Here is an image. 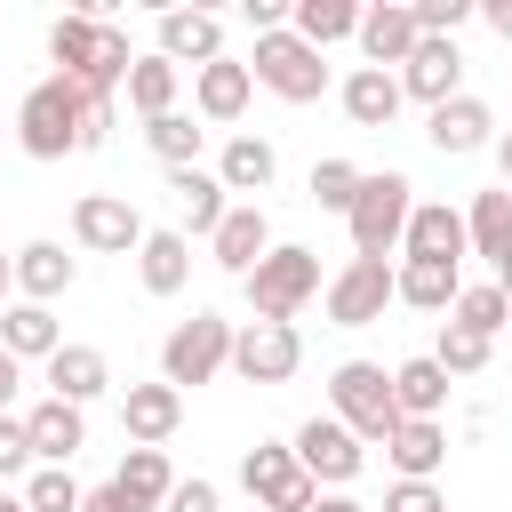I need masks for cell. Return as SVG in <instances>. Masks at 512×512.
Segmentation results:
<instances>
[{"instance_id": "obj_1", "label": "cell", "mask_w": 512, "mask_h": 512, "mask_svg": "<svg viewBox=\"0 0 512 512\" xmlns=\"http://www.w3.org/2000/svg\"><path fill=\"white\" fill-rule=\"evenodd\" d=\"M328 400H336V424H352L360 432V448L376 440H392L400 432V400H392V376L376 368V360H344L336 376H328Z\"/></svg>"}, {"instance_id": "obj_2", "label": "cell", "mask_w": 512, "mask_h": 512, "mask_svg": "<svg viewBox=\"0 0 512 512\" xmlns=\"http://www.w3.org/2000/svg\"><path fill=\"white\" fill-rule=\"evenodd\" d=\"M80 88L56 72V80H40L24 104H16V136H24V152L32 160H64V152H80Z\"/></svg>"}, {"instance_id": "obj_3", "label": "cell", "mask_w": 512, "mask_h": 512, "mask_svg": "<svg viewBox=\"0 0 512 512\" xmlns=\"http://www.w3.org/2000/svg\"><path fill=\"white\" fill-rule=\"evenodd\" d=\"M408 216H416V184L400 176V168H384V176H368L360 184V200H352V248L360 256H392L400 240H408Z\"/></svg>"}, {"instance_id": "obj_4", "label": "cell", "mask_w": 512, "mask_h": 512, "mask_svg": "<svg viewBox=\"0 0 512 512\" xmlns=\"http://www.w3.org/2000/svg\"><path fill=\"white\" fill-rule=\"evenodd\" d=\"M248 304H256V320H280V328H296V312L320 296V256L312 248H272L248 280Z\"/></svg>"}, {"instance_id": "obj_5", "label": "cell", "mask_w": 512, "mask_h": 512, "mask_svg": "<svg viewBox=\"0 0 512 512\" xmlns=\"http://www.w3.org/2000/svg\"><path fill=\"white\" fill-rule=\"evenodd\" d=\"M232 368V320H216V312H192V320H176L168 328V344H160V384H216Z\"/></svg>"}, {"instance_id": "obj_6", "label": "cell", "mask_w": 512, "mask_h": 512, "mask_svg": "<svg viewBox=\"0 0 512 512\" xmlns=\"http://www.w3.org/2000/svg\"><path fill=\"white\" fill-rule=\"evenodd\" d=\"M240 488L264 504V512H312L320 504V480L296 464V440L280 448V440H256L248 456H240Z\"/></svg>"}, {"instance_id": "obj_7", "label": "cell", "mask_w": 512, "mask_h": 512, "mask_svg": "<svg viewBox=\"0 0 512 512\" xmlns=\"http://www.w3.org/2000/svg\"><path fill=\"white\" fill-rule=\"evenodd\" d=\"M280 104H312L320 88H328V64H320V48L312 40H296V32H264L256 40V64H248Z\"/></svg>"}, {"instance_id": "obj_8", "label": "cell", "mask_w": 512, "mask_h": 512, "mask_svg": "<svg viewBox=\"0 0 512 512\" xmlns=\"http://www.w3.org/2000/svg\"><path fill=\"white\" fill-rule=\"evenodd\" d=\"M392 296H400V272H392L384 256H352V264L328 280V320H336V328H368V320H384Z\"/></svg>"}, {"instance_id": "obj_9", "label": "cell", "mask_w": 512, "mask_h": 512, "mask_svg": "<svg viewBox=\"0 0 512 512\" xmlns=\"http://www.w3.org/2000/svg\"><path fill=\"white\" fill-rule=\"evenodd\" d=\"M296 360H304V344H296V328H280V320H248V328L232 336V368H240V384H288Z\"/></svg>"}, {"instance_id": "obj_10", "label": "cell", "mask_w": 512, "mask_h": 512, "mask_svg": "<svg viewBox=\"0 0 512 512\" xmlns=\"http://www.w3.org/2000/svg\"><path fill=\"white\" fill-rule=\"evenodd\" d=\"M72 240L96 248V256H128V248H144V216H136L120 192H88V200L72 208Z\"/></svg>"}, {"instance_id": "obj_11", "label": "cell", "mask_w": 512, "mask_h": 512, "mask_svg": "<svg viewBox=\"0 0 512 512\" xmlns=\"http://www.w3.org/2000/svg\"><path fill=\"white\" fill-rule=\"evenodd\" d=\"M296 464H304L312 480H352V472L368 464V448H360V432H352V424H336V416H312V424L296 432Z\"/></svg>"}, {"instance_id": "obj_12", "label": "cell", "mask_w": 512, "mask_h": 512, "mask_svg": "<svg viewBox=\"0 0 512 512\" xmlns=\"http://www.w3.org/2000/svg\"><path fill=\"white\" fill-rule=\"evenodd\" d=\"M416 264H464V248H472V232H464V216L448 208V200H416V216H408V240H400Z\"/></svg>"}, {"instance_id": "obj_13", "label": "cell", "mask_w": 512, "mask_h": 512, "mask_svg": "<svg viewBox=\"0 0 512 512\" xmlns=\"http://www.w3.org/2000/svg\"><path fill=\"white\" fill-rule=\"evenodd\" d=\"M416 0H376L368 16H360V48H368V64L384 72V64H408L416 56Z\"/></svg>"}, {"instance_id": "obj_14", "label": "cell", "mask_w": 512, "mask_h": 512, "mask_svg": "<svg viewBox=\"0 0 512 512\" xmlns=\"http://www.w3.org/2000/svg\"><path fill=\"white\" fill-rule=\"evenodd\" d=\"M160 56L200 72V64H216V56H224V24H216L208 8H168V16H160Z\"/></svg>"}, {"instance_id": "obj_15", "label": "cell", "mask_w": 512, "mask_h": 512, "mask_svg": "<svg viewBox=\"0 0 512 512\" xmlns=\"http://www.w3.org/2000/svg\"><path fill=\"white\" fill-rule=\"evenodd\" d=\"M456 80H464V56H456V40H416V56L400 64V88L416 96V104H448L456 96Z\"/></svg>"}, {"instance_id": "obj_16", "label": "cell", "mask_w": 512, "mask_h": 512, "mask_svg": "<svg viewBox=\"0 0 512 512\" xmlns=\"http://www.w3.org/2000/svg\"><path fill=\"white\" fill-rule=\"evenodd\" d=\"M120 424H128V440H136V448H160V440L184 424V392H176V384H128Z\"/></svg>"}, {"instance_id": "obj_17", "label": "cell", "mask_w": 512, "mask_h": 512, "mask_svg": "<svg viewBox=\"0 0 512 512\" xmlns=\"http://www.w3.org/2000/svg\"><path fill=\"white\" fill-rule=\"evenodd\" d=\"M264 256H272V224H264V208H256V200H240V208H232V216L216 224V264L248 280V272H256Z\"/></svg>"}, {"instance_id": "obj_18", "label": "cell", "mask_w": 512, "mask_h": 512, "mask_svg": "<svg viewBox=\"0 0 512 512\" xmlns=\"http://www.w3.org/2000/svg\"><path fill=\"white\" fill-rule=\"evenodd\" d=\"M112 488H120L136 512H168V496H176L168 448H128V456H120V472H112Z\"/></svg>"}, {"instance_id": "obj_19", "label": "cell", "mask_w": 512, "mask_h": 512, "mask_svg": "<svg viewBox=\"0 0 512 512\" xmlns=\"http://www.w3.org/2000/svg\"><path fill=\"white\" fill-rule=\"evenodd\" d=\"M408 104V88H400V72H376V64H360L352 80H344V112H352V128H392V112Z\"/></svg>"}, {"instance_id": "obj_20", "label": "cell", "mask_w": 512, "mask_h": 512, "mask_svg": "<svg viewBox=\"0 0 512 512\" xmlns=\"http://www.w3.org/2000/svg\"><path fill=\"white\" fill-rule=\"evenodd\" d=\"M104 384H112V368H104V352H96V344H64V352L48 360V400H72V408H88Z\"/></svg>"}, {"instance_id": "obj_21", "label": "cell", "mask_w": 512, "mask_h": 512, "mask_svg": "<svg viewBox=\"0 0 512 512\" xmlns=\"http://www.w3.org/2000/svg\"><path fill=\"white\" fill-rule=\"evenodd\" d=\"M24 432H32V456H40V464H72L80 440H88V424H80L72 400H40V408L24 416Z\"/></svg>"}, {"instance_id": "obj_22", "label": "cell", "mask_w": 512, "mask_h": 512, "mask_svg": "<svg viewBox=\"0 0 512 512\" xmlns=\"http://www.w3.org/2000/svg\"><path fill=\"white\" fill-rule=\"evenodd\" d=\"M384 456L400 464V480H432V472L448 464V432H440L432 416H400V432L384 440Z\"/></svg>"}, {"instance_id": "obj_23", "label": "cell", "mask_w": 512, "mask_h": 512, "mask_svg": "<svg viewBox=\"0 0 512 512\" xmlns=\"http://www.w3.org/2000/svg\"><path fill=\"white\" fill-rule=\"evenodd\" d=\"M488 128H496V112H488L480 96H448V104L432 112V128H424V136H432V152H480V144H488Z\"/></svg>"}, {"instance_id": "obj_24", "label": "cell", "mask_w": 512, "mask_h": 512, "mask_svg": "<svg viewBox=\"0 0 512 512\" xmlns=\"http://www.w3.org/2000/svg\"><path fill=\"white\" fill-rule=\"evenodd\" d=\"M248 88H256V72H248V64H232V56L200 64V80H192V96H200V112H208V120H240V112H248Z\"/></svg>"}, {"instance_id": "obj_25", "label": "cell", "mask_w": 512, "mask_h": 512, "mask_svg": "<svg viewBox=\"0 0 512 512\" xmlns=\"http://www.w3.org/2000/svg\"><path fill=\"white\" fill-rule=\"evenodd\" d=\"M168 192H176V208H184V232H208V240H216V224L232 216V208H224V176H208V168H176Z\"/></svg>"}, {"instance_id": "obj_26", "label": "cell", "mask_w": 512, "mask_h": 512, "mask_svg": "<svg viewBox=\"0 0 512 512\" xmlns=\"http://www.w3.org/2000/svg\"><path fill=\"white\" fill-rule=\"evenodd\" d=\"M136 272H144V288H152V296H176V288L192 280V240H184V232H144Z\"/></svg>"}, {"instance_id": "obj_27", "label": "cell", "mask_w": 512, "mask_h": 512, "mask_svg": "<svg viewBox=\"0 0 512 512\" xmlns=\"http://www.w3.org/2000/svg\"><path fill=\"white\" fill-rule=\"evenodd\" d=\"M16 288H24V304L64 296V288H72V256H64L56 240H24V248H16Z\"/></svg>"}, {"instance_id": "obj_28", "label": "cell", "mask_w": 512, "mask_h": 512, "mask_svg": "<svg viewBox=\"0 0 512 512\" xmlns=\"http://www.w3.org/2000/svg\"><path fill=\"white\" fill-rule=\"evenodd\" d=\"M0 344H8L16 360H56V352H64L48 304H8V312H0Z\"/></svg>"}, {"instance_id": "obj_29", "label": "cell", "mask_w": 512, "mask_h": 512, "mask_svg": "<svg viewBox=\"0 0 512 512\" xmlns=\"http://www.w3.org/2000/svg\"><path fill=\"white\" fill-rule=\"evenodd\" d=\"M48 56L64 64V80H88L96 56H104V24H96V16H56V24H48Z\"/></svg>"}, {"instance_id": "obj_30", "label": "cell", "mask_w": 512, "mask_h": 512, "mask_svg": "<svg viewBox=\"0 0 512 512\" xmlns=\"http://www.w3.org/2000/svg\"><path fill=\"white\" fill-rule=\"evenodd\" d=\"M392 400H400V416H432L440 424V400H448V368L424 352V360H400L392 368Z\"/></svg>"}, {"instance_id": "obj_31", "label": "cell", "mask_w": 512, "mask_h": 512, "mask_svg": "<svg viewBox=\"0 0 512 512\" xmlns=\"http://www.w3.org/2000/svg\"><path fill=\"white\" fill-rule=\"evenodd\" d=\"M456 296H464V272L456 264H400V304H416V312H456Z\"/></svg>"}, {"instance_id": "obj_32", "label": "cell", "mask_w": 512, "mask_h": 512, "mask_svg": "<svg viewBox=\"0 0 512 512\" xmlns=\"http://www.w3.org/2000/svg\"><path fill=\"white\" fill-rule=\"evenodd\" d=\"M360 16L368 8H352V0H296V40H312V48H328V40H360Z\"/></svg>"}, {"instance_id": "obj_33", "label": "cell", "mask_w": 512, "mask_h": 512, "mask_svg": "<svg viewBox=\"0 0 512 512\" xmlns=\"http://www.w3.org/2000/svg\"><path fill=\"white\" fill-rule=\"evenodd\" d=\"M272 168H280V160H272V144H264V136H232V144H224V160H216L224 192H248V200L272 184Z\"/></svg>"}, {"instance_id": "obj_34", "label": "cell", "mask_w": 512, "mask_h": 512, "mask_svg": "<svg viewBox=\"0 0 512 512\" xmlns=\"http://www.w3.org/2000/svg\"><path fill=\"white\" fill-rule=\"evenodd\" d=\"M464 232H472V256L504 264V256H512V192H480L472 216H464Z\"/></svg>"}, {"instance_id": "obj_35", "label": "cell", "mask_w": 512, "mask_h": 512, "mask_svg": "<svg viewBox=\"0 0 512 512\" xmlns=\"http://www.w3.org/2000/svg\"><path fill=\"white\" fill-rule=\"evenodd\" d=\"M128 104H136L144 120L176 112V64H168V56H136V72H128Z\"/></svg>"}, {"instance_id": "obj_36", "label": "cell", "mask_w": 512, "mask_h": 512, "mask_svg": "<svg viewBox=\"0 0 512 512\" xmlns=\"http://www.w3.org/2000/svg\"><path fill=\"white\" fill-rule=\"evenodd\" d=\"M144 144H152V160H168V176H176V168H192L200 128H192L184 112H160V120H144Z\"/></svg>"}, {"instance_id": "obj_37", "label": "cell", "mask_w": 512, "mask_h": 512, "mask_svg": "<svg viewBox=\"0 0 512 512\" xmlns=\"http://www.w3.org/2000/svg\"><path fill=\"white\" fill-rule=\"evenodd\" d=\"M456 328H472V336H488L496 344V328H512V296L488 280V288H464L456 296Z\"/></svg>"}, {"instance_id": "obj_38", "label": "cell", "mask_w": 512, "mask_h": 512, "mask_svg": "<svg viewBox=\"0 0 512 512\" xmlns=\"http://www.w3.org/2000/svg\"><path fill=\"white\" fill-rule=\"evenodd\" d=\"M360 184H368V176H360L352 160H320V168H312V200H320L328 216H352V200H360Z\"/></svg>"}, {"instance_id": "obj_39", "label": "cell", "mask_w": 512, "mask_h": 512, "mask_svg": "<svg viewBox=\"0 0 512 512\" xmlns=\"http://www.w3.org/2000/svg\"><path fill=\"white\" fill-rule=\"evenodd\" d=\"M488 352H496L488 336H472V328H456V320H440V352H432V360H440L448 376H480V368H488Z\"/></svg>"}, {"instance_id": "obj_40", "label": "cell", "mask_w": 512, "mask_h": 512, "mask_svg": "<svg viewBox=\"0 0 512 512\" xmlns=\"http://www.w3.org/2000/svg\"><path fill=\"white\" fill-rule=\"evenodd\" d=\"M80 496H88V488H80L64 464H40V472L24 480V504H32V512H80Z\"/></svg>"}, {"instance_id": "obj_41", "label": "cell", "mask_w": 512, "mask_h": 512, "mask_svg": "<svg viewBox=\"0 0 512 512\" xmlns=\"http://www.w3.org/2000/svg\"><path fill=\"white\" fill-rule=\"evenodd\" d=\"M384 512H448V496H440L432 480H400V488L384 496Z\"/></svg>"}, {"instance_id": "obj_42", "label": "cell", "mask_w": 512, "mask_h": 512, "mask_svg": "<svg viewBox=\"0 0 512 512\" xmlns=\"http://www.w3.org/2000/svg\"><path fill=\"white\" fill-rule=\"evenodd\" d=\"M24 464H32V432H24V416H0V480Z\"/></svg>"}, {"instance_id": "obj_43", "label": "cell", "mask_w": 512, "mask_h": 512, "mask_svg": "<svg viewBox=\"0 0 512 512\" xmlns=\"http://www.w3.org/2000/svg\"><path fill=\"white\" fill-rule=\"evenodd\" d=\"M240 16H248V24H256V40H264V32H288V16H296V8H288V0H240Z\"/></svg>"}, {"instance_id": "obj_44", "label": "cell", "mask_w": 512, "mask_h": 512, "mask_svg": "<svg viewBox=\"0 0 512 512\" xmlns=\"http://www.w3.org/2000/svg\"><path fill=\"white\" fill-rule=\"evenodd\" d=\"M168 512H216V480H176Z\"/></svg>"}, {"instance_id": "obj_45", "label": "cell", "mask_w": 512, "mask_h": 512, "mask_svg": "<svg viewBox=\"0 0 512 512\" xmlns=\"http://www.w3.org/2000/svg\"><path fill=\"white\" fill-rule=\"evenodd\" d=\"M80 512H136V504H128V496L104 480V488H88V496H80Z\"/></svg>"}, {"instance_id": "obj_46", "label": "cell", "mask_w": 512, "mask_h": 512, "mask_svg": "<svg viewBox=\"0 0 512 512\" xmlns=\"http://www.w3.org/2000/svg\"><path fill=\"white\" fill-rule=\"evenodd\" d=\"M16 384H24V360L0 344V416H8V400H16Z\"/></svg>"}, {"instance_id": "obj_47", "label": "cell", "mask_w": 512, "mask_h": 512, "mask_svg": "<svg viewBox=\"0 0 512 512\" xmlns=\"http://www.w3.org/2000/svg\"><path fill=\"white\" fill-rule=\"evenodd\" d=\"M480 16L496 24V40H512V0H480Z\"/></svg>"}, {"instance_id": "obj_48", "label": "cell", "mask_w": 512, "mask_h": 512, "mask_svg": "<svg viewBox=\"0 0 512 512\" xmlns=\"http://www.w3.org/2000/svg\"><path fill=\"white\" fill-rule=\"evenodd\" d=\"M312 512H368V504H352V496H320Z\"/></svg>"}, {"instance_id": "obj_49", "label": "cell", "mask_w": 512, "mask_h": 512, "mask_svg": "<svg viewBox=\"0 0 512 512\" xmlns=\"http://www.w3.org/2000/svg\"><path fill=\"white\" fill-rule=\"evenodd\" d=\"M8 288H16V256H0V312H8Z\"/></svg>"}, {"instance_id": "obj_50", "label": "cell", "mask_w": 512, "mask_h": 512, "mask_svg": "<svg viewBox=\"0 0 512 512\" xmlns=\"http://www.w3.org/2000/svg\"><path fill=\"white\" fill-rule=\"evenodd\" d=\"M496 168H504V192H512V136L496 144Z\"/></svg>"}, {"instance_id": "obj_51", "label": "cell", "mask_w": 512, "mask_h": 512, "mask_svg": "<svg viewBox=\"0 0 512 512\" xmlns=\"http://www.w3.org/2000/svg\"><path fill=\"white\" fill-rule=\"evenodd\" d=\"M496 288H504V296H512V256H504V264H496Z\"/></svg>"}, {"instance_id": "obj_52", "label": "cell", "mask_w": 512, "mask_h": 512, "mask_svg": "<svg viewBox=\"0 0 512 512\" xmlns=\"http://www.w3.org/2000/svg\"><path fill=\"white\" fill-rule=\"evenodd\" d=\"M0 512H32V504H24V496H0Z\"/></svg>"}]
</instances>
